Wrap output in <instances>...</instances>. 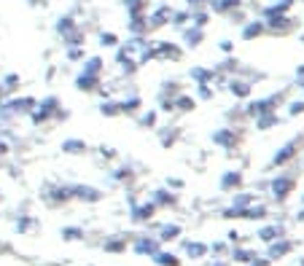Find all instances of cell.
<instances>
[{
  "label": "cell",
  "mask_w": 304,
  "mask_h": 266,
  "mask_svg": "<svg viewBox=\"0 0 304 266\" xmlns=\"http://www.w3.org/2000/svg\"><path fill=\"white\" fill-rule=\"evenodd\" d=\"M62 110V102H59V97H54V94H49V97H43L41 102H35V108L30 110V121L35 124V127H41V124H46L49 118H54Z\"/></svg>",
  "instance_id": "6da1fadb"
},
{
  "label": "cell",
  "mask_w": 304,
  "mask_h": 266,
  "mask_svg": "<svg viewBox=\"0 0 304 266\" xmlns=\"http://www.w3.org/2000/svg\"><path fill=\"white\" fill-rule=\"evenodd\" d=\"M35 97H14L0 105V118H14V116H30V110L35 108Z\"/></svg>",
  "instance_id": "7a4b0ae2"
},
{
  "label": "cell",
  "mask_w": 304,
  "mask_h": 266,
  "mask_svg": "<svg viewBox=\"0 0 304 266\" xmlns=\"http://www.w3.org/2000/svg\"><path fill=\"white\" fill-rule=\"evenodd\" d=\"M280 94H269V97H258V100H251L245 108V116L256 118V116H264V113H277V105H280Z\"/></svg>",
  "instance_id": "3957f363"
},
{
  "label": "cell",
  "mask_w": 304,
  "mask_h": 266,
  "mask_svg": "<svg viewBox=\"0 0 304 266\" xmlns=\"http://www.w3.org/2000/svg\"><path fill=\"white\" fill-rule=\"evenodd\" d=\"M264 27L267 33H277V35H286L288 30H293V19L288 14H264Z\"/></svg>",
  "instance_id": "277c9868"
},
{
  "label": "cell",
  "mask_w": 304,
  "mask_h": 266,
  "mask_svg": "<svg viewBox=\"0 0 304 266\" xmlns=\"http://www.w3.org/2000/svg\"><path fill=\"white\" fill-rule=\"evenodd\" d=\"M170 17H172V8L167 6V3H162V6L153 8L151 14H146V19H148V30L167 27V24H170Z\"/></svg>",
  "instance_id": "5b68a950"
},
{
  "label": "cell",
  "mask_w": 304,
  "mask_h": 266,
  "mask_svg": "<svg viewBox=\"0 0 304 266\" xmlns=\"http://www.w3.org/2000/svg\"><path fill=\"white\" fill-rule=\"evenodd\" d=\"M188 78L194 81V86H199V83H213L218 78V70L205 67V65H194V67L188 70Z\"/></svg>",
  "instance_id": "8992f818"
},
{
  "label": "cell",
  "mask_w": 304,
  "mask_h": 266,
  "mask_svg": "<svg viewBox=\"0 0 304 266\" xmlns=\"http://www.w3.org/2000/svg\"><path fill=\"white\" fill-rule=\"evenodd\" d=\"M181 49L175 46V43H170V41H153V59H181Z\"/></svg>",
  "instance_id": "52a82bcc"
},
{
  "label": "cell",
  "mask_w": 304,
  "mask_h": 266,
  "mask_svg": "<svg viewBox=\"0 0 304 266\" xmlns=\"http://www.w3.org/2000/svg\"><path fill=\"white\" fill-rule=\"evenodd\" d=\"M210 140H213V145H218V148H234L237 145V132H234L232 127H221V129H216V132L210 134Z\"/></svg>",
  "instance_id": "ba28073f"
},
{
  "label": "cell",
  "mask_w": 304,
  "mask_h": 266,
  "mask_svg": "<svg viewBox=\"0 0 304 266\" xmlns=\"http://www.w3.org/2000/svg\"><path fill=\"white\" fill-rule=\"evenodd\" d=\"M299 145H302V140H291V143H286V145H283V148L275 153V156H272V164H275V167H283V164H288L293 156H296Z\"/></svg>",
  "instance_id": "9c48e42d"
},
{
  "label": "cell",
  "mask_w": 304,
  "mask_h": 266,
  "mask_svg": "<svg viewBox=\"0 0 304 266\" xmlns=\"http://www.w3.org/2000/svg\"><path fill=\"white\" fill-rule=\"evenodd\" d=\"M267 33V27H264V19H248V22H242V41H256V38H261V35Z\"/></svg>",
  "instance_id": "30bf717a"
},
{
  "label": "cell",
  "mask_w": 304,
  "mask_h": 266,
  "mask_svg": "<svg viewBox=\"0 0 304 266\" xmlns=\"http://www.w3.org/2000/svg\"><path fill=\"white\" fill-rule=\"evenodd\" d=\"M296 188V180L293 178H286V175H277L275 180H272V194H275V199H286L288 194Z\"/></svg>",
  "instance_id": "8fae6325"
},
{
  "label": "cell",
  "mask_w": 304,
  "mask_h": 266,
  "mask_svg": "<svg viewBox=\"0 0 304 266\" xmlns=\"http://www.w3.org/2000/svg\"><path fill=\"white\" fill-rule=\"evenodd\" d=\"M226 89L234 94L237 100H248L253 94V83L251 81H242V78H229L226 81Z\"/></svg>",
  "instance_id": "7c38bea8"
},
{
  "label": "cell",
  "mask_w": 304,
  "mask_h": 266,
  "mask_svg": "<svg viewBox=\"0 0 304 266\" xmlns=\"http://www.w3.org/2000/svg\"><path fill=\"white\" fill-rule=\"evenodd\" d=\"M205 8L210 14H232L234 8H242V0H207Z\"/></svg>",
  "instance_id": "4fadbf2b"
},
{
  "label": "cell",
  "mask_w": 304,
  "mask_h": 266,
  "mask_svg": "<svg viewBox=\"0 0 304 266\" xmlns=\"http://www.w3.org/2000/svg\"><path fill=\"white\" fill-rule=\"evenodd\" d=\"M129 35H143V38H148V19L146 14H135V17H129V24H127Z\"/></svg>",
  "instance_id": "5bb4252c"
},
{
  "label": "cell",
  "mask_w": 304,
  "mask_h": 266,
  "mask_svg": "<svg viewBox=\"0 0 304 266\" xmlns=\"http://www.w3.org/2000/svg\"><path fill=\"white\" fill-rule=\"evenodd\" d=\"M183 41H186L188 49H199L205 43V30L199 27H183Z\"/></svg>",
  "instance_id": "9a60e30c"
},
{
  "label": "cell",
  "mask_w": 304,
  "mask_h": 266,
  "mask_svg": "<svg viewBox=\"0 0 304 266\" xmlns=\"http://www.w3.org/2000/svg\"><path fill=\"white\" fill-rule=\"evenodd\" d=\"M62 153H70V156H76V153H86L89 150V145H86V140H81V137H68V140H62Z\"/></svg>",
  "instance_id": "2e32d148"
},
{
  "label": "cell",
  "mask_w": 304,
  "mask_h": 266,
  "mask_svg": "<svg viewBox=\"0 0 304 266\" xmlns=\"http://www.w3.org/2000/svg\"><path fill=\"white\" fill-rule=\"evenodd\" d=\"M242 185V172L240 169H226L221 175V188L223 191H234V188H240Z\"/></svg>",
  "instance_id": "e0dca14e"
},
{
  "label": "cell",
  "mask_w": 304,
  "mask_h": 266,
  "mask_svg": "<svg viewBox=\"0 0 304 266\" xmlns=\"http://www.w3.org/2000/svg\"><path fill=\"white\" fill-rule=\"evenodd\" d=\"M76 89H78V92H97V89H100V75L81 73L76 78Z\"/></svg>",
  "instance_id": "ac0fdd59"
},
{
  "label": "cell",
  "mask_w": 304,
  "mask_h": 266,
  "mask_svg": "<svg viewBox=\"0 0 304 266\" xmlns=\"http://www.w3.org/2000/svg\"><path fill=\"white\" fill-rule=\"evenodd\" d=\"M140 108H143L140 94H132V97L121 100V113H124V116H135V113H140Z\"/></svg>",
  "instance_id": "d6986e66"
},
{
  "label": "cell",
  "mask_w": 304,
  "mask_h": 266,
  "mask_svg": "<svg viewBox=\"0 0 304 266\" xmlns=\"http://www.w3.org/2000/svg\"><path fill=\"white\" fill-rule=\"evenodd\" d=\"M73 191V197H78V199H84V202H97L102 194L97 191V188H92V185H76V188H70Z\"/></svg>",
  "instance_id": "ffe728a7"
},
{
  "label": "cell",
  "mask_w": 304,
  "mask_h": 266,
  "mask_svg": "<svg viewBox=\"0 0 304 266\" xmlns=\"http://www.w3.org/2000/svg\"><path fill=\"white\" fill-rule=\"evenodd\" d=\"M172 105H175V110H181V113H191V110L197 108V97H191V94H178V97H172Z\"/></svg>",
  "instance_id": "44dd1931"
},
{
  "label": "cell",
  "mask_w": 304,
  "mask_h": 266,
  "mask_svg": "<svg viewBox=\"0 0 304 266\" xmlns=\"http://www.w3.org/2000/svg\"><path fill=\"white\" fill-rule=\"evenodd\" d=\"M102 70H105V59H102V57H89V59H84V73H89V75H102Z\"/></svg>",
  "instance_id": "7402d4cb"
},
{
  "label": "cell",
  "mask_w": 304,
  "mask_h": 266,
  "mask_svg": "<svg viewBox=\"0 0 304 266\" xmlns=\"http://www.w3.org/2000/svg\"><path fill=\"white\" fill-rule=\"evenodd\" d=\"M280 124V116L277 113H264V116H256V129L258 132H267V129L277 127Z\"/></svg>",
  "instance_id": "603a6c76"
},
{
  "label": "cell",
  "mask_w": 304,
  "mask_h": 266,
  "mask_svg": "<svg viewBox=\"0 0 304 266\" xmlns=\"http://www.w3.org/2000/svg\"><path fill=\"white\" fill-rule=\"evenodd\" d=\"M65 41V49H73V46H84V43H86V33H84L81 27H76L73 30V33H68L62 38Z\"/></svg>",
  "instance_id": "cb8c5ba5"
},
{
  "label": "cell",
  "mask_w": 304,
  "mask_h": 266,
  "mask_svg": "<svg viewBox=\"0 0 304 266\" xmlns=\"http://www.w3.org/2000/svg\"><path fill=\"white\" fill-rule=\"evenodd\" d=\"M207 22H210V11L207 8H197V11H191V27H199V30H205Z\"/></svg>",
  "instance_id": "d4e9b609"
},
{
  "label": "cell",
  "mask_w": 304,
  "mask_h": 266,
  "mask_svg": "<svg viewBox=\"0 0 304 266\" xmlns=\"http://www.w3.org/2000/svg\"><path fill=\"white\" fill-rule=\"evenodd\" d=\"M127 6V14L135 17V14H148V0H124Z\"/></svg>",
  "instance_id": "484cf974"
},
{
  "label": "cell",
  "mask_w": 304,
  "mask_h": 266,
  "mask_svg": "<svg viewBox=\"0 0 304 266\" xmlns=\"http://www.w3.org/2000/svg\"><path fill=\"white\" fill-rule=\"evenodd\" d=\"M100 113L102 116H121V102H116V100H105V102L100 105Z\"/></svg>",
  "instance_id": "4316f807"
},
{
  "label": "cell",
  "mask_w": 304,
  "mask_h": 266,
  "mask_svg": "<svg viewBox=\"0 0 304 266\" xmlns=\"http://www.w3.org/2000/svg\"><path fill=\"white\" fill-rule=\"evenodd\" d=\"M188 22H191V11L188 8H183V11H172L170 17V24H175V27H188Z\"/></svg>",
  "instance_id": "83f0119b"
},
{
  "label": "cell",
  "mask_w": 304,
  "mask_h": 266,
  "mask_svg": "<svg viewBox=\"0 0 304 266\" xmlns=\"http://www.w3.org/2000/svg\"><path fill=\"white\" fill-rule=\"evenodd\" d=\"M280 234H283V226H264L261 232H258V237L264 242H275V239H280Z\"/></svg>",
  "instance_id": "f1b7e54d"
},
{
  "label": "cell",
  "mask_w": 304,
  "mask_h": 266,
  "mask_svg": "<svg viewBox=\"0 0 304 266\" xmlns=\"http://www.w3.org/2000/svg\"><path fill=\"white\" fill-rule=\"evenodd\" d=\"M76 27H78V24L73 22V17H59V19H57V33L62 35V38H65L68 33H73Z\"/></svg>",
  "instance_id": "f546056e"
},
{
  "label": "cell",
  "mask_w": 304,
  "mask_h": 266,
  "mask_svg": "<svg viewBox=\"0 0 304 266\" xmlns=\"http://www.w3.org/2000/svg\"><path fill=\"white\" fill-rule=\"evenodd\" d=\"M156 121H159V110H146V113H143L140 116V127H148V129H153L156 127Z\"/></svg>",
  "instance_id": "4dcf8cb0"
},
{
  "label": "cell",
  "mask_w": 304,
  "mask_h": 266,
  "mask_svg": "<svg viewBox=\"0 0 304 266\" xmlns=\"http://www.w3.org/2000/svg\"><path fill=\"white\" fill-rule=\"evenodd\" d=\"M100 46H105V49H116L118 46V35L116 33H100Z\"/></svg>",
  "instance_id": "1f68e13d"
},
{
  "label": "cell",
  "mask_w": 304,
  "mask_h": 266,
  "mask_svg": "<svg viewBox=\"0 0 304 266\" xmlns=\"http://www.w3.org/2000/svg\"><path fill=\"white\" fill-rule=\"evenodd\" d=\"M288 250H291V242H286V239H280L277 245H272L269 248V258H280V255H286Z\"/></svg>",
  "instance_id": "d6a6232c"
},
{
  "label": "cell",
  "mask_w": 304,
  "mask_h": 266,
  "mask_svg": "<svg viewBox=\"0 0 304 266\" xmlns=\"http://www.w3.org/2000/svg\"><path fill=\"white\" fill-rule=\"evenodd\" d=\"M194 89H197V100H205L207 102V100L216 97V89H213L210 83H199V86H194Z\"/></svg>",
  "instance_id": "836d02e7"
},
{
  "label": "cell",
  "mask_w": 304,
  "mask_h": 266,
  "mask_svg": "<svg viewBox=\"0 0 304 266\" xmlns=\"http://www.w3.org/2000/svg\"><path fill=\"white\" fill-rule=\"evenodd\" d=\"M186 253L191 255V258H202V255L207 253V245H202V242H188V245H186Z\"/></svg>",
  "instance_id": "e575fe53"
},
{
  "label": "cell",
  "mask_w": 304,
  "mask_h": 266,
  "mask_svg": "<svg viewBox=\"0 0 304 266\" xmlns=\"http://www.w3.org/2000/svg\"><path fill=\"white\" fill-rule=\"evenodd\" d=\"M3 92H17V83H19V75L17 73H8L6 78H3Z\"/></svg>",
  "instance_id": "d590c367"
},
{
  "label": "cell",
  "mask_w": 304,
  "mask_h": 266,
  "mask_svg": "<svg viewBox=\"0 0 304 266\" xmlns=\"http://www.w3.org/2000/svg\"><path fill=\"white\" fill-rule=\"evenodd\" d=\"M153 210H156L153 204H143V207H137V210H135V220H148L153 215Z\"/></svg>",
  "instance_id": "8d00e7d4"
},
{
  "label": "cell",
  "mask_w": 304,
  "mask_h": 266,
  "mask_svg": "<svg viewBox=\"0 0 304 266\" xmlns=\"http://www.w3.org/2000/svg\"><path fill=\"white\" fill-rule=\"evenodd\" d=\"M237 67H240V62H237L234 57H229V59H223L221 67H216V70H218V73H232V70L237 73Z\"/></svg>",
  "instance_id": "74e56055"
},
{
  "label": "cell",
  "mask_w": 304,
  "mask_h": 266,
  "mask_svg": "<svg viewBox=\"0 0 304 266\" xmlns=\"http://www.w3.org/2000/svg\"><path fill=\"white\" fill-rule=\"evenodd\" d=\"M304 113V100H293V102H288V116H302Z\"/></svg>",
  "instance_id": "f35d334b"
},
{
  "label": "cell",
  "mask_w": 304,
  "mask_h": 266,
  "mask_svg": "<svg viewBox=\"0 0 304 266\" xmlns=\"http://www.w3.org/2000/svg\"><path fill=\"white\" fill-rule=\"evenodd\" d=\"M178 234H181V226H175V223L164 226V229H162V239H175Z\"/></svg>",
  "instance_id": "ab89813d"
},
{
  "label": "cell",
  "mask_w": 304,
  "mask_h": 266,
  "mask_svg": "<svg viewBox=\"0 0 304 266\" xmlns=\"http://www.w3.org/2000/svg\"><path fill=\"white\" fill-rule=\"evenodd\" d=\"M68 59H70V62L86 59V54H84V46H73V49H68Z\"/></svg>",
  "instance_id": "60d3db41"
},
{
  "label": "cell",
  "mask_w": 304,
  "mask_h": 266,
  "mask_svg": "<svg viewBox=\"0 0 304 266\" xmlns=\"http://www.w3.org/2000/svg\"><path fill=\"white\" fill-rule=\"evenodd\" d=\"M153 199H156L159 204H172V202H175V197H172L170 191H156V194H153Z\"/></svg>",
  "instance_id": "b9f144b4"
},
{
  "label": "cell",
  "mask_w": 304,
  "mask_h": 266,
  "mask_svg": "<svg viewBox=\"0 0 304 266\" xmlns=\"http://www.w3.org/2000/svg\"><path fill=\"white\" fill-rule=\"evenodd\" d=\"M156 261H159V264H164V266H178V258H175V255H170V253H159Z\"/></svg>",
  "instance_id": "7bdbcfd3"
},
{
  "label": "cell",
  "mask_w": 304,
  "mask_h": 266,
  "mask_svg": "<svg viewBox=\"0 0 304 266\" xmlns=\"http://www.w3.org/2000/svg\"><path fill=\"white\" fill-rule=\"evenodd\" d=\"M253 258V253H248V250H234V261H242V264H245V261H251Z\"/></svg>",
  "instance_id": "ee69618b"
},
{
  "label": "cell",
  "mask_w": 304,
  "mask_h": 266,
  "mask_svg": "<svg viewBox=\"0 0 304 266\" xmlns=\"http://www.w3.org/2000/svg\"><path fill=\"white\" fill-rule=\"evenodd\" d=\"M207 0H186V8L188 11H197V8H205Z\"/></svg>",
  "instance_id": "f6af8a7d"
},
{
  "label": "cell",
  "mask_w": 304,
  "mask_h": 266,
  "mask_svg": "<svg viewBox=\"0 0 304 266\" xmlns=\"http://www.w3.org/2000/svg\"><path fill=\"white\" fill-rule=\"evenodd\" d=\"M129 175H132V172H129V167H121V169L113 172V178H116V180H129Z\"/></svg>",
  "instance_id": "bcb514c9"
},
{
  "label": "cell",
  "mask_w": 304,
  "mask_h": 266,
  "mask_svg": "<svg viewBox=\"0 0 304 266\" xmlns=\"http://www.w3.org/2000/svg\"><path fill=\"white\" fill-rule=\"evenodd\" d=\"M100 153H102L105 159H113L116 156V148H111V145H100Z\"/></svg>",
  "instance_id": "7dc6e473"
},
{
  "label": "cell",
  "mask_w": 304,
  "mask_h": 266,
  "mask_svg": "<svg viewBox=\"0 0 304 266\" xmlns=\"http://www.w3.org/2000/svg\"><path fill=\"white\" fill-rule=\"evenodd\" d=\"M218 49H221L223 54H234V43L232 41H221V43H218Z\"/></svg>",
  "instance_id": "c3c4849f"
},
{
  "label": "cell",
  "mask_w": 304,
  "mask_h": 266,
  "mask_svg": "<svg viewBox=\"0 0 304 266\" xmlns=\"http://www.w3.org/2000/svg\"><path fill=\"white\" fill-rule=\"evenodd\" d=\"M8 150H11V148H8V143H6V140H0V159L6 156Z\"/></svg>",
  "instance_id": "681fc988"
},
{
  "label": "cell",
  "mask_w": 304,
  "mask_h": 266,
  "mask_svg": "<svg viewBox=\"0 0 304 266\" xmlns=\"http://www.w3.org/2000/svg\"><path fill=\"white\" fill-rule=\"evenodd\" d=\"M304 81V65H299L296 67V83H302Z\"/></svg>",
  "instance_id": "f907efd6"
},
{
  "label": "cell",
  "mask_w": 304,
  "mask_h": 266,
  "mask_svg": "<svg viewBox=\"0 0 304 266\" xmlns=\"http://www.w3.org/2000/svg\"><path fill=\"white\" fill-rule=\"evenodd\" d=\"M65 234H68V239H76V237H78V234H81V232H78V229H68V232H65Z\"/></svg>",
  "instance_id": "816d5d0a"
},
{
  "label": "cell",
  "mask_w": 304,
  "mask_h": 266,
  "mask_svg": "<svg viewBox=\"0 0 304 266\" xmlns=\"http://www.w3.org/2000/svg\"><path fill=\"white\" fill-rule=\"evenodd\" d=\"M167 185H172V188H181L183 183H181V180H178V178H172V180H167Z\"/></svg>",
  "instance_id": "f5cc1de1"
},
{
  "label": "cell",
  "mask_w": 304,
  "mask_h": 266,
  "mask_svg": "<svg viewBox=\"0 0 304 266\" xmlns=\"http://www.w3.org/2000/svg\"><path fill=\"white\" fill-rule=\"evenodd\" d=\"M296 218H299V220H304V210H299V213H296Z\"/></svg>",
  "instance_id": "db71d44e"
},
{
  "label": "cell",
  "mask_w": 304,
  "mask_h": 266,
  "mask_svg": "<svg viewBox=\"0 0 304 266\" xmlns=\"http://www.w3.org/2000/svg\"><path fill=\"white\" fill-rule=\"evenodd\" d=\"M299 89H302V92H304V81H302V83H299Z\"/></svg>",
  "instance_id": "11a10c76"
},
{
  "label": "cell",
  "mask_w": 304,
  "mask_h": 266,
  "mask_svg": "<svg viewBox=\"0 0 304 266\" xmlns=\"http://www.w3.org/2000/svg\"><path fill=\"white\" fill-rule=\"evenodd\" d=\"M0 97H3V83H0Z\"/></svg>",
  "instance_id": "9f6ffc18"
},
{
  "label": "cell",
  "mask_w": 304,
  "mask_h": 266,
  "mask_svg": "<svg viewBox=\"0 0 304 266\" xmlns=\"http://www.w3.org/2000/svg\"><path fill=\"white\" fill-rule=\"evenodd\" d=\"M302 41H304V33H302Z\"/></svg>",
  "instance_id": "6f0895ef"
}]
</instances>
